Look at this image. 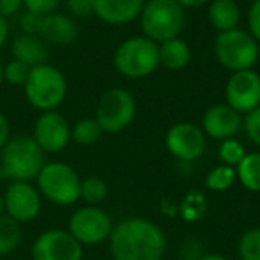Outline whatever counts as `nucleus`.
<instances>
[{
    "label": "nucleus",
    "mask_w": 260,
    "mask_h": 260,
    "mask_svg": "<svg viewBox=\"0 0 260 260\" xmlns=\"http://www.w3.org/2000/svg\"><path fill=\"white\" fill-rule=\"evenodd\" d=\"M242 2H249V4H253V2H255V0H242Z\"/></svg>",
    "instance_id": "nucleus-41"
},
{
    "label": "nucleus",
    "mask_w": 260,
    "mask_h": 260,
    "mask_svg": "<svg viewBox=\"0 0 260 260\" xmlns=\"http://www.w3.org/2000/svg\"><path fill=\"white\" fill-rule=\"evenodd\" d=\"M224 100L239 114L251 112L260 105V75L255 70L234 72L224 87Z\"/></svg>",
    "instance_id": "nucleus-14"
},
{
    "label": "nucleus",
    "mask_w": 260,
    "mask_h": 260,
    "mask_svg": "<svg viewBox=\"0 0 260 260\" xmlns=\"http://www.w3.org/2000/svg\"><path fill=\"white\" fill-rule=\"evenodd\" d=\"M235 175L241 185L248 191H260V152L246 153L244 159L237 164Z\"/></svg>",
    "instance_id": "nucleus-21"
},
{
    "label": "nucleus",
    "mask_w": 260,
    "mask_h": 260,
    "mask_svg": "<svg viewBox=\"0 0 260 260\" xmlns=\"http://www.w3.org/2000/svg\"><path fill=\"white\" fill-rule=\"evenodd\" d=\"M198 260H230V258H228V256H224V255H219V253H209V255L200 256Z\"/></svg>",
    "instance_id": "nucleus-38"
},
{
    "label": "nucleus",
    "mask_w": 260,
    "mask_h": 260,
    "mask_svg": "<svg viewBox=\"0 0 260 260\" xmlns=\"http://www.w3.org/2000/svg\"><path fill=\"white\" fill-rule=\"evenodd\" d=\"M45 152L38 146L32 136H11L0 150V180L32 182L45 166Z\"/></svg>",
    "instance_id": "nucleus-2"
},
{
    "label": "nucleus",
    "mask_w": 260,
    "mask_h": 260,
    "mask_svg": "<svg viewBox=\"0 0 260 260\" xmlns=\"http://www.w3.org/2000/svg\"><path fill=\"white\" fill-rule=\"evenodd\" d=\"M260 47L248 30L234 29L217 32L214 40V55L223 68L234 72L253 70L258 61Z\"/></svg>",
    "instance_id": "nucleus-7"
},
{
    "label": "nucleus",
    "mask_w": 260,
    "mask_h": 260,
    "mask_svg": "<svg viewBox=\"0 0 260 260\" xmlns=\"http://www.w3.org/2000/svg\"><path fill=\"white\" fill-rule=\"evenodd\" d=\"M32 138L47 153H59L72 141V125L57 111L41 112L34 121Z\"/></svg>",
    "instance_id": "nucleus-13"
},
{
    "label": "nucleus",
    "mask_w": 260,
    "mask_h": 260,
    "mask_svg": "<svg viewBox=\"0 0 260 260\" xmlns=\"http://www.w3.org/2000/svg\"><path fill=\"white\" fill-rule=\"evenodd\" d=\"M29 72L30 68L27 64H23L22 61L9 59L4 64V82L15 87H23L27 77H29Z\"/></svg>",
    "instance_id": "nucleus-28"
},
{
    "label": "nucleus",
    "mask_w": 260,
    "mask_h": 260,
    "mask_svg": "<svg viewBox=\"0 0 260 260\" xmlns=\"http://www.w3.org/2000/svg\"><path fill=\"white\" fill-rule=\"evenodd\" d=\"M209 22L217 32H226L239 27L241 9L235 0H212L209 4Z\"/></svg>",
    "instance_id": "nucleus-19"
},
{
    "label": "nucleus",
    "mask_w": 260,
    "mask_h": 260,
    "mask_svg": "<svg viewBox=\"0 0 260 260\" xmlns=\"http://www.w3.org/2000/svg\"><path fill=\"white\" fill-rule=\"evenodd\" d=\"M72 18H89L94 15V0H62Z\"/></svg>",
    "instance_id": "nucleus-30"
},
{
    "label": "nucleus",
    "mask_w": 260,
    "mask_h": 260,
    "mask_svg": "<svg viewBox=\"0 0 260 260\" xmlns=\"http://www.w3.org/2000/svg\"><path fill=\"white\" fill-rule=\"evenodd\" d=\"M242 128V114L226 104H217L207 109L202 118V130L207 138L224 141L232 139Z\"/></svg>",
    "instance_id": "nucleus-15"
},
{
    "label": "nucleus",
    "mask_w": 260,
    "mask_h": 260,
    "mask_svg": "<svg viewBox=\"0 0 260 260\" xmlns=\"http://www.w3.org/2000/svg\"><path fill=\"white\" fill-rule=\"evenodd\" d=\"M239 258L260 260V228L244 232L239 239Z\"/></svg>",
    "instance_id": "nucleus-26"
},
{
    "label": "nucleus",
    "mask_w": 260,
    "mask_h": 260,
    "mask_svg": "<svg viewBox=\"0 0 260 260\" xmlns=\"http://www.w3.org/2000/svg\"><path fill=\"white\" fill-rule=\"evenodd\" d=\"M4 84V62H0V87Z\"/></svg>",
    "instance_id": "nucleus-40"
},
{
    "label": "nucleus",
    "mask_w": 260,
    "mask_h": 260,
    "mask_svg": "<svg viewBox=\"0 0 260 260\" xmlns=\"http://www.w3.org/2000/svg\"><path fill=\"white\" fill-rule=\"evenodd\" d=\"M13 59L22 61L29 68L48 62V48L47 43L40 36L34 34H18L11 43Z\"/></svg>",
    "instance_id": "nucleus-18"
},
{
    "label": "nucleus",
    "mask_w": 260,
    "mask_h": 260,
    "mask_svg": "<svg viewBox=\"0 0 260 260\" xmlns=\"http://www.w3.org/2000/svg\"><path fill=\"white\" fill-rule=\"evenodd\" d=\"M30 256L32 260H82L84 248L68 230L48 228L32 242Z\"/></svg>",
    "instance_id": "nucleus-10"
},
{
    "label": "nucleus",
    "mask_w": 260,
    "mask_h": 260,
    "mask_svg": "<svg viewBox=\"0 0 260 260\" xmlns=\"http://www.w3.org/2000/svg\"><path fill=\"white\" fill-rule=\"evenodd\" d=\"M6 214V209H4V194L0 192V216H4Z\"/></svg>",
    "instance_id": "nucleus-39"
},
{
    "label": "nucleus",
    "mask_w": 260,
    "mask_h": 260,
    "mask_svg": "<svg viewBox=\"0 0 260 260\" xmlns=\"http://www.w3.org/2000/svg\"><path fill=\"white\" fill-rule=\"evenodd\" d=\"M166 148L175 159L194 162L205 153L207 136L202 126L191 121L175 123L166 134Z\"/></svg>",
    "instance_id": "nucleus-12"
},
{
    "label": "nucleus",
    "mask_w": 260,
    "mask_h": 260,
    "mask_svg": "<svg viewBox=\"0 0 260 260\" xmlns=\"http://www.w3.org/2000/svg\"><path fill=\"white\" fill-rule=\"evenodd\" d=\"M112 260H162L166 235L146 217H125L109 235Z\"/></svg>",
    "instance_id": "nucleus-1"
},
{
    "label": "nucleus",
    "mask_w": 260,
    "mask_h": 260,
    "mask_svg": "<svg viewBox=\"0 0 260 260\" xmlns=\"http://www.w3.org/2000/svg\"><path fill=\"white\" fill-rule=\"evenodd\" d=\"M112 228V219L104 209L96 205H84L70 216L68 232L82 246H94L109 241Z\"/></svg>",
    "instance_id": "nucleus-9"
},
{
    "label": "nucleus",
    "mask_w": 260,
    "mask_h": 260,
    "mask_svg": "<svg viewBox=\"0 0 260 260\" xmlns=\"http://www.w3.org/2000/svg\"><path fill=\"white\" fill-rule=\"evenodd\" d=\"M104 130L94 118H82L72 125V141L79 146H93L100 141Z\"/></svg>",
    "instance_id": "nucleus-23"
},
{
    "label": "nucleus",
    "mask_w": 260,
    "mask_h": 260,
    "mask_svg": "<svg viewBox=\"0 0 260 260\" xmlns=\"http://www.w3.org/2000/svg\"><path fill=\"white\" fill-rule=\"evenodd\" d=\"M23 94L36 111H57L68 94V82L64 73L57 66L48 62L34 66L30 68L29 77L23 84Z\"/></svg>",
    "instance_id": "nucleus-3"
},
{
    "label": "nucleus",
    "mask_w": 260,
    "mask_h": 260,
    "mask_svg": "<svg viewBox=\"0 0 260 260\" xmlns=\"http://www.w3.org/2000/svg\"><path fill=\"white\" fill-rule=\"evenodd\" d=\"M237 180V175H235V168L226 166V164H219V166L212 168L209 171L205 178V185L210 191H226L234 185V182Z\"/></svg>",
    "instance_id": "nucleus-25"
},
{
    "label": "nucleus",
    "mask_w": 260,
    "mask_h": 260,
    "mask_svg": "<svg viewBox=\"0 0 260 260\" xmlns=\"http://www.w3.org/2000/svg\"><path fill=\"white\" fill-rule=\"evenodd\" d=\"M41 198L57 207H70L80 200V177L70 164L61 160L45 162L36 177Z\"/></svg>",
    "instance_id": "nucleus-5"
},
{
    "label": "nucleus",
    "mask_w": 260,
    "mask_h": 260,
    "mask_svg": "<svg viewBox=\"0 0 260 260\" xmlns=\"http://www.w3.org/2000/svg\"><path fill=\"white\" fill-rule=\"evenodd\" d=\"M136 118V100L123 87H112L100 96L94 111V119L105 134L123 132Z\"/></svg>",
    "instance_id": "nucleus-8"
},
{
    "label": "nucleus",
    "mask_w": 260,
    "mask_h": 260,
    "mask_svg": "<svg viewBox=\"0 0 260 260\" xmlns=\"http://www.w3.org/2000/svg\"><path fill=\"white\" fill-rule=\"evenodd\" d=\"M62 4V0H23V8L29 13H36L40 16H47L55 13Z\"/></svg>",
    "instance_id": "nucleus-31"
},
{
    "label": "nucleus",
    "mask_w": 260,
    "mask_h": 260,
    "mask_svg": "<svg viewBox=\"0 0 260 260\" xmlns=\"http://www.w3.org/2000/svg\"><path fill=\"white\" fill-rule=\"evenodd\" d=\"M9 138H11V125H9L8 116L4 112H0V150L4 148Z\"/></svg>",
    "instance_id": "nucleus-35"
},
{
    "label": "nucleus",
    "mask_w": 260,
    "mask_h": 260,
    "mask_svg": "<svg viewBox=\"0 0 260 260\" xmlns=\"http://www.w3.org/2000/svg\"><path fill=\"white\" fill-rule=\"evenodd\" d=\"M248 32L260 45V0H255L248 11Z\"/></svg>",
    "instance_id": "nucleus-32"
},
{
    "label": "nucleus",
    "mask_w": 260,
    "mask_h": 260,
    "mask_svg": "<svg viewBox=\"0 0 260 260\" xmlns=\"http://www.w3.org/2000/svg\"><path fill=\"white\" fill-rule=\"evenodd\" d=\"M217 153H219V159L223 164L232 166V168H237V164L244 159L246 150L241 143L235 141V139L232 138V139H224V141H221L219 152Z\"/></svg>",
    "instance_id": "nucleus-27"
},
{
    "label": "nucleus",
    "mask_w": 260,
    "mask_h": 260,
    "mask_svg": "<svg viewBox=\"0 0 260 260\" xmlns=\"http://www.w3.org/2000/svg\"><path fill=\"white\" fill-rule=\"evenodd\" d=\"M23 9V0H0V16L9 20Z\"/></svg>",
    "instance_id": "nucleus-34"
},
{
    "label": "nucleus",
    "mask_w": 260,
    "mask_h": 260,
    "mask_svg": "<svg viewBox=\"0 0 260 260\" xmlns=\"http://www.w3.org/2000/svg\"><path fill=\"white\" fill-rule=\"evenodd\" d=\"M109 194V187L104 178L87 177L80 180V200L86 202V205H100Z\"/></svg>",
    "instance_id": "nucleus-24"
},
{
    "label": "nucleus",
    "mask_w": 260,
    "mask_h": 260,
    "mask_svg": "<svg viewBox=\"0 0 260 260\" xmlns=\"http://www.w3.org/2000/svg\"><path fill=\"white\" fill-rule=\"evenodd\" d=\"M2 194H4L6 216L15 219L16 223H30L41 214L43 198L36 185L30 182H11Z\"/></svg>",
    "instance_id": "nucleus-11"
},
{
    "label": "nucleus",
    "mask_w": 260,
    "mask_h": 260,
    "mask_svg": "<svg viewBox=\"0 0 260 260\" xmlns=\"http://www.w3.org/2000/svg\"><path fill=\"white\" fill-rule=\"evenodd\" d=\"M38 36L45 41L47 45H54V47H68L79 36V29H77L75 20L70 15L64 13H50V15L43 16L40 27V34Z\"/></svg>",
    "instance_id": "nucleus-17"
},
{
    "label": "nucleus",
    "mask_w": 260,
    "mask_h": 260,
    "mask_svg": "<svg viewBox=\"0 0 260 260\" xmlns=\"http://www.w3.org/2000/svg\"><path fill=\"white\" fill-rule=\"evenodd\" d=\"M114 68L126 79H145L159 68V45L146 36H132L114 52Z\"/></svg>",
    "instance_id": "nucleus-6"
},
{
    "label": "nucleus",
    "mask_w": 260,
    "mask_h": 260,
    "mask_svg": "<svg viewBox=\"0 0 260 260\" xmlns=\"http://www.w3.org/2000/svg\"><path fill=\"white\" fill-rule=\"evenodd\" d=\"M145 0H94V16L107 25H126L139 18Z\"/></svg>",
    "instance_id": "nucleus-16"
},
{
    "label": "nucleus",
    "mask_w": 260,
    "mask_h": 260,
    "mask_svg": "<svg viewBox=\"0 0 260 260\" xmlns=\"http://www.w3.org/2000/svg\"><path fill=\"white\" fill-rule=\"evenodd\" d=\"M178 4L182 6V8H191V9H196V8H203V6L210 4L212 0H177Z\"/></svg>",
    "instance_id": "nucleus-37"
},
{
    "label": "nucleus",
    "mask_w": 260,
    "mask_h": 260,
    "mask_svg": "<svg viewBox=\"0 0 260 260\" xmlns=\"http://www.w3.org/2000/svg\"><path fill=\"white\" fill-rule=\"evenodd\" d=\"M143 36L157 45L180 38L185 25V9L177 0H146L139 15Z\"/></svg>",
    "instance_id": "nucleus-4"
},
{
    "label": "nucleus",
    "mask_w": 260,
    "mask_h": 260,
    "mask_svg": "<svg viewBox=\"0 0 260 260\" xmlns=\"http://www.w3.org/2000/svg\"><path fill=\"white\" fill-rule=\"evenodd\" d=\"M22 224L9 216H0V256L11 255L22 242Z\"/></svg>",
    "instance_id": "nucleus-22"
},
{
    "label": "nucleus",
    "mask_w": 260,
    "mask_h": 260,
    "mask_svg": "<svg viewBox=\"0 0 260 260\" xmlns=\"http://www.w3.org/2000/svg\"><path fill=\"white\" fill-rule=\"evenodd\" d=\"M8 38H9V23H8V20L0 16V50L6 47Z\"/></svg>",
    "instance_id": "nucleus-36"
},
{
    "label": "nucleus",
    "mask_w": 260,
    "mask_h": 260,
    "mask_svg": "<svg viewBox=\"0 0 260 260\" xmlns=\"http://www.w3.org/2000/svg\"><path fill=\"white\" fill-rule=\"evenodd\" d=\"M191 61V47L182 38H173L159 43V64L170 72H177L189 64Z\"/></svg>",
    "instance_id": "nucleus-20"
},
{
    "label": "nucleus",
    "mask_w": 260,
    "mask_h": 260,
    "mask_svg": "<svg viewBox=\"0 0 260 260\" xmlns=\"http://www.w3.org/2000/svg\"><path fill=\"white\" fill-rule=\"evenodd\" d=\"M242 128L253 145L260 148V105L242 118Z\"/></svg>",
    "instance_id": "nucleus-29"
},
{
    "label": "nucleus",
    "mask_w": 260,
    "mask_h": 260,
    "mask_svg": "<svg viewBox=\"0 0 260 260\" xmlns=\"http://www.w3.org/2000/svg\"><path fill=\"white\" fill-rule=\"evenodd\" d=\"M41 20H43V16L36 15V13L25 11L20 16V29H22L23 34H34V36H38L40 34Z\"/></svg>",
    "instance_id": "nucleus-33"
}]
</instances>
